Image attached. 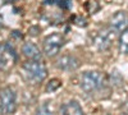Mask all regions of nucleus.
I'll return each mask as SVG.
<instances>
[{
	"instance_id": "nucleus-1",
	"label": "nucleus",
	"mask_w": 128,
	"mask_h": 115,
	"mask_svg": "<svg viewBox=\"0 0 128 115\" xmlns=\"http://www.w3.org/2000/svg\"><path fill=\"white\" fill-rule=\"evenodd\" d=\"M22 76L24 77V79H27L31 83H40L46 78L48 70L46 67L44 65V63L38 60H30L23 63Z\"/></svg>"
},
{
	"instance_id": "nucleus-2",
	"label": "nucleus",
	"mask_w": 128,
	"mask_h": 115,
	"mask_svg": "<svg viewBox=\"0 0 128 115\" xmlns=\"http://www.w3.org/2000/svg\"><path fill=\"white\" fill-rule=\"evenodd\" d=\"M105 83V77L102 73L100 72H96V70H92V72H84L82 77H81V88L87 92V93H91V92H95L100 90Z\"/></svg>"
},
{
	"instance_id": "nucleus-3",
	"label": "nucleus",
	"mask_w": 128,
	"mask_h": 115,
	"mask_svg": "<svg viewBox=\"0 0 128 115\" xmlns=\"http://www.w3.org/2000/svg\"><path fill=\"white\" fill-rule=\"evenodd\" d=\"M16 111V92L10 87L0 90V113L13 114Z\"/></svg>"
},
{
	"instance_id": "nucleus-4",
	"label": "nucleus",
	"mask_w": 128,
	"mask_h": 115,
	"mask_svg": "<svg viewBox=\"0 0 128 115\" xmlns=\"http://www.w3.org/2000/svg\"><path fill=\"white\" fill-rule=\"evenodd\" d=\"M64 45V37L60 33H51L44 40V53L46 56L52 58L59 54Z\"/></svg>"
},
{
	"instance_id": "nucleus-5",
	"label": "nucleus",
	"mask_w": 128,
	"mask_h": 115,
	"mask_svg": "<svg viewBox=\"0 0 128 115\" xmlns=\"http://www.w3.org/2000/svg\"><path fill=\"white\" fill-rule=\"evenodd\" d=\"M114 33L115 32L112 28L110 29H101V31H99V32L95 35L94 40H92L94 46L99 51L108 50L112 46L113 41H114Z\"/></svg>"
},
{
	"instance_id": "nucleus-6",
	"label": "nucleus",
	"mask_w": 128,
	"mask_h": 115,
	"mask_svg": "<svg viewBox=\"0 0 128 115\" xmlns=\"http://www.w3.org/2000/svg\"><path fill=\"white\" fill-rule=\"evenodd\" d=\"M109 26L114 32H120L122 33L123 31L128 29V14L126 12H123V10L116 12L110 18Z\"/></svg>"
},
{
	"instance_id": "nucleus-7",
	"label": "nucleus",
	"mask_w": 128,
	"mask_h": 115,
	"mask_svg": "<svg viewBox=\"0 0 128 115\" xmlns=\"http://www.w3.org/2000/svg\"><path fill=\"white\" fill-rule=\"evenodd\" d=\"M56 67L58 69L64 70V72H73L80 67V60L74 55L66 54V55H62L56 60Z\"/></svg>"
},
{
	"instance_id": "nucleus-8",
	"label": "nucleus",
	"mask_w": 128,
	"mask_h": 115,
	"mask_svg": "<svg viewBox=\"0 0 128 115\" xmlns=\"http://www.w3.org/2000/svg\"><path fill=\"white\" fill-rule=\"evenodd\" d=\"M60 114H64V115H82L83 114V109L81 108V105L77 102V101H69V102H66L60 106Z\"/></svg>"
},
{
	"instance_id": "nucleus-9",
	"label": "nucleus",
	"mask_w": 128,
	"mask_h": 115,
	"mask_svg": "<svg viewBox=\"0 0 128 115\" xmlns=\"http://www.w3.org/2000/svg\"><path fill=\"white\" fill-rule=\"evenodd\" d=\"M22 53L30 60H40L41 59V51L34 42H26L22 46Z\"/></svg>"
},
{
	"instance_id": "nucleus-10",
	"label": "nucleus",
	"mask_w": 128,
	"mask_h": 115,
	"mask_svg": "<svg viewBox=\"0 0 128 115\" xmlns=\"http://www.w3.org/2000/svg\"><path fill=\"white\" fill-rule=\"evenodd\" d=\"M119 51L124 55H128V29L123 31L119 37Z\"/></svg>"
},
{
	"instance_id": "nucleus-11",
	"label": "nucleus",
	"mask_w": 128,
	"mask_h": 115,
	"mask_svg": "<svg viewBox=\"0 0 128 115\" xmlns=\"http://www.w3.org/2000/svg\"><path fill=\"white\" fill-rule=\"evenodd\" d=\"M60 86H62V81L58 79V78H54V79L49 81V83L46 85V92H54V91H56Z\"/></svg>"
},
{
	"instance_id": "nucleus-12",
	"label": "nucleus",
	"mask_w": 128,
	"mask_h": 115,
	"mask_svg": "<svg viewBox=\"0 0 128 115\" xmlns=\"http://www.w3.org/2000/svg\"><path fill=\"white\" fill-rule=\"evenodd\" d=\"M5 3H12V1H16V0H4Z\"/></svg>"
},
{
	"instance_id": "nucleus-13",
	"label": "nucleus",
	"mask_w": 128,
	"mask_h": 115,
	"mask_svg": "<svg viewBox=\"0 0 128 115\" xmlns=\"http://www.w3.org/2000/svg\"><path fill=\"white\" fill-rule=\"evenodd\" d=\"M3 53H4V49H3L2 46H0V54H3Z\"/></svg>"
},
{
	"instance_id": "nucleus-14",
	"label": "nucleus",
	"mask_w": 128,
	"mask_h": 115,
	"mask_svg": "<svg viewBox=\"0 0 128 115\" xmlns=\"http://www.w3.org/2000/svg\"><path fill=\"white\" fill-rule=\"evenodd\" d=\"M0 24H2V18H0Z\"/></svg>"
}]
</instances>
